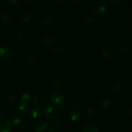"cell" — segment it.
I'll use <instances>...</instances> for the list:
<instances>
[{
    "mask_svg": "<svg viewBox=\"0 0 132 132\" xmlns=\"http://www.w3.org/2000/svg\"><path fill=\"white\" fill-rule=\"evenodd\" d=\"M45 116L48 117V118L51 119H55L59 116V112H60V110L59 108L55 106L52 105V104H47L46 106L45 107Z\"/></svg>",
    "mask_w": 132,
    "mask_h": 132,
    "instance_id": "cell-1",
    "label": "cell"
},
{
    "mask_svg": "<svg viewBox=\"0 0 132 132\" xmlns=\"http://www.w3.org/2000/svg\"><path fill=\"white\" fill-rule=\"evenodd\" d=\"M50 99L55 104L60 105L64 103V97L59 92H54L50 94Z\"/></svg>",
    "mask_w": 132,
    "mask_h": 132,
    "instance_id": "cell-2",
    "label": "cell"
},
{
    "mask_svg": "<svg viewBox=\"0 0 132 132\" xmlns=\"http://www.w3.org/2000/svg\"><path fill=\"white\" fill-rule=\"evenodd\" d=\"M106 6L104 3H99L95 5V8H94V12L97 16H102V15L105 14V13L106 12Z\"/></svg>",
    "mask_w": 132,
    "mask_h": 132,
    "instance_id": "cell-3",
    "label": "cell"
},
{
    "mask_svg": "<svg viewBox=\"0 0 132 132\" xmlns=\"http://www.w3.org/2000/svg\"><path fill=\"white\" fill-rule=\"evenodd\" d=\"M12 57V53L10 50L3 48H0V61L7 62Z\"/></svg>",
    "mask_w": 132,
    "mask_h": 132,
    "instance_id": "cell-4",
    "label": "cell"
},
{
    "mask_svg": "<svg viewBox=\"0 0 132 132\" xmlns=\"http://www.w3.org/2000/svg\"><path fill=\"white\" fill-rule=\"evenodd\" d=\"M19 122H20V119L19 117H16V116H12L6 121L5 124V127L10 129L11 128L19 125Z\"/></svg>",
    "mask_w": 132,
    "mask_h": 132,
    "instance_id": "cell-5",
    "label": "cell"
},
{
    "mask_svg": "<svg viewBox=\"0 0 132 132\" xmlns=\"http://www.w3.org/2000/svg\"><path fill=\"white\" fill-rule=\"evenodd\" d=\"M101 54L104 57H113V55H114L115 50L111 46H103L101 49Z\"/></svg>",
    "mask_w": 132,
    "mask_h": 132,
    "instance_id": "cell-6",
    "label": "cell"
},
{
    "mask_svg": "<svg viewBox=\"0 0 132 132\" xmlns=\"http://www.w3.org/2000/svg\"><path fill=\"white\" fill-rule=\"evenodd\" d=\"M121 88H122V86H121V85L120 84H114V85H113L110 87V94L112 96H116V95H117L119 94L120 91L121 90Z\"/></svg>",
    "mask_w": 132,
    "mask_h": 132,
    "instance_id": "cell-7",
    "label": "cell"
},
{
    "mask_svg": "<svg viewBox=\"0 0 132 132\" xmlns=\"http://www.w3.org/2000/svg\"><path fill=\"white\" fill-rule=\"evenodd\" d=\"M41 43L46 46H50L54 45V39L50 36H45L41 38Z\"/></svg>",
    "mask_w": 132,
    "mask_h": 132,
    "instance_id": "cell-8",
    "label": "cell"
},
{
    "mask_svg": "<svg viewBox=\"0 0 132 132\" xmlns=\"http://www.w3.org/2000/svg\"><path fill=\"white\" fill-rule=\"evenodd\" d=\"M81 117V114L77 110H72L68 113V118L69 119L70 121H76L79 119Z\"/></svg>",
    "mask_w": 132,
    "mask_h": 132,
    "instance_id": "cell-9",
    "label": "cell"
},
{
    "mask_svg": "<svg viewBox=\"0 0 132 132\" xmlns=\"http://www.w3.org/2000/svg\"><path fill=\"white\" fill-rule=\"evenodd\" d=\"M83 132H98V127L94 122H90L85 126Z\"/></svg>",
    "mask_w": 132,
    "mask_h": 132,
    "instance_id": "cell-10",
    "label": "cell"
},
{
    "mask_svg": "<svg viewBox=\"0 0 132 132\" xmlns=\"http://www.w3.org/2000/svg\"><path fill=\"white\" fill-rule=\"evenodd\" d=\"M85 24L86 28L88 30H92L95 28V21L93 18H90V17H88V18L85 19Z\"/></svg>",
    "mask_w": 132,
    "mask_h": 132,
    "instance_id": "cell-11",
    "label": "cell"
},
{
    "mask_svg": "<svg viewBox=\"0 0 132 132\" xmlns=\"http://www.w3.org/2000/svg\"><path fill=\"white\" fill-rule=\"evenodd\" d=\"M48 127V123L45 121H39L35 126V130L37 132L43 131Z\"/></svg>",
    "mask_w": 132,
    "mask_h": 132,
    "instance_id": "cell-12",
    "label": "cell"
},
{
    "mask_svg": "<svg viewBox=\"0 0 132 132\" xmlns=\"http://www.w3.org/2000/svg\"><path fill=\"white\" fill-rule=\"evenodd\" d=\"M43 23L46 27H52V26L55 23V20H54V18H52V17L48 16L46 17V18L44 19Z\"/></svg>",
    "mask_w": 132,
    "mask_h": 132,
    "instance_id": "cell-13",
    "label": "cell"
},
{
    "mask_svg": "<svg viewBox=\"0 0 132 132\" xmlns=\"http://www.w3.org/2000/svg\"><path fill=\"white\" fill-rule=\"evenodd\" d=\"M25 60L27 63H32L36 60V55L32 52H29L25 55Z\"/></svg>",
    "mask_w": 132,
    "mask_h": 132,
    "instance_id": "cell-14",
    "label": "cell"
},
{
    "mask_svg": "<svg viewBox=\"0 0 132 132\" xmlns=\"http://www.w3.org/2000/svg\"><path fill=\"white\" fill-rule=\"evenodd\" d=\"M20 18L23 22H28L30 20V15L27 12H23L20 14Z\"/></svg>",
    "mask_w": 132,
    "mask_h": 132,
    "instance_id": "cell-15",
    "label": "cell"
},
{
    "mask_svg": "<svg viewBox=\"0 0 132 132\" xmlns=\"http://www.w3.org/2000/svg\"><path fill=\"white\" fill-rule=\"evenodd\" d=\"M31 116L34 118H37L41 115V110L39 108H34L31 110Z\"/></svg>",
    "mask_w": 132,
    "mask_h": 132,
    "instance_id": "cell-16",
    "label": "cell"
},
{
    "mask_svg": "<svg viewBox=\"0 0 132 132\" xmlns=\"http://www.w3.org/2000/svg\"><path fill=\"white\" fill-rule=\"evenodd\" d=\"M101 103V105L104 108H108L111 105V104H112L111 101L109 99H108V98H103Z\"/></svg>",
    "mask_w": 132,
    "mask_h": 132,
    "instance_id": "cell-17",
    "label": "cell"
},
{
    "mask_svg": "<svg viewBox=\"0 0 132 132\" xmlns=\"http://www.w3.org/2000/svg\"><path fill=\"white\" fill-rule=\"evenodd\" d=\"M1 19L3 22L4 23H8L10 21L11 19V17L10 16V15L7 14H3L1 15Z\"/></svg>",
    "mask_w": 132,
    "mask_h": 132,
    "instance_id": "cell-18",
    "label": "cell"
},
{
    "mask_svg": "<svg viewBox=\"0 0 132 132\" xmlns=\"http://www.w3.org/2000/svg\"><path fill=\"white\" fill-rule=\"evenodd\" d=\"M31 96L29 94H24L21 97V101L22 102H24V103H28V102L30 100Z\"/></svg>",
    "mask_w": 132,
    "mask_h": 132,
    "instance_id": "cell-19",
    "label": "cell"
},
{
    "mask_svg": "<svg viewBox=\"0 0 132 132\" xmlns=\"http://www.w3.org/2000/svg\"><path fill=\"white\" fill-rule=\"evenodd\" d=\"M19 110L21 111H24L28 108V103H24V102L21 101L18 105Z\"/></svg>",
    "mask_w": 132,
    "mask_h": 132,
    "instance_id": "cell-20",
    "label": "cell"
},
{
    "mask_svg": "<svg viewBox=\"0 0 132 132\" xmlns=\"http://www.w3.org/2000/svg\"><path fill=\"white\" fill-rule=\"evenodd\" d=\"M14 102H15V97H14L13 95H10L7 98V101H6V103L9 105V106H11L14 104Z\"/></svg>",
    "mask_w": 132,
    "mask_h": 132,
    "instance_id": "cell-21",
    "label": "cell"
},
{
    "mask_svg": "<svg viewBox=\"0 0 132 132\" xmlns=\"http://www.w3.org/2000/svg\"><path fill=\"white\" fill-rule=\"evenodd\" d=\"M119 50L121 52L123 53V54H127L129 52V47L126 45H122L120 46Z\"/></svg>",
    "mask_w": 132,
    "mask_h": 132,
    "instance_id": "cell-22",
    "label": "cell"
},
{
    "mask_svg": "<svg viewBox=\"0 0 132 132\" xmlns=\"http://www.w3.org/2000/svg\"><path fill=\"white\" fill-rule=\"evenodd\" d=\"M51 50L52 52L54 53H61V52H63V48L61 46H53Z\"/></svg>",
    "mask_w": 132,
    "mask_h": 132,
    "instance_id": "cell-23",
    "label": "cell"
},
{
    "mask_svg": "<svg viewBox=\"0 0 132 132\" xmlns=\"http://www.w3.org/2000/svg\"><path fill=\"white\" fill-rule=\"evenodd\" d=\"M6 3L10 6H16L19 2L17 0H10V1H6Z\"/></svg>",
    "mask_w": 132,
    "mask_h": 132,
    "instance_id": "cell-24",
    "label": "cell"
},
{
    "mask_svg": "<svg viewBox=\"0 0 132 132\" xmlns=\"http://www.w3.org/2000/svg\"><path fill=\"white\" fill-rule=\"evenodd\" d=\"M86 112H87V114L89 115V116H93V115L95 114V110L93 108H88L86 110Z\"/></svg>",
    "mask_w": 132,
    "mask_h": 132,
    "instance_id": "cell-25",
    "label": "cell"
},
{
    "mask_svg": "<svg viewBox=\"0 0 132 132\" xmlns=\"http://www.w3.org/2000/svg\"><path fill=\"white\" fill-rule=\"evenodd\" d=\"M113 62L117 64H121L122 63V60L119 56H115L113 57Z\"/></svg>",
    "mask_w": 132,
    "mask_h": 132,
    "instance_id": "cell-26",
    "label": "cell"
},
{
    "mask_svg": "<svg viewBox=\"0 0 132 132\" xmlns=\"http://www.w3.org/2000/svg\"><path fill=\"white\" fill-rule=\"evenodd\" d=\"M54 86H55V87L57 88H59L61 86L62 81L61 79H58L55 80V82H54Z\"/></svg>",
    "mask_w": 132,
    "mask_h": 132,
    "instance_id": "cell-27",
    "label": "cell"
},
{
    "mask_svg": "<svg viewBox=\"0 0 132 132\" xmlns=\"http://www.w3.org/2000/svg\"><path fill=\"white\" fill-rule=\"evenodd\" d=\"M24 35H23L22 33H19L16 36V39L18 41H22L23 39H24Z\"/></svg>",
    "mask_w": 132,
    "mask_h": 132,
    "instance_id": "cell-28",
    "label": "cell"
},
{
    "mask_svg": "<svg viewBox=\"0 0 132 132\" xmlns=\"http://www.w3.org/2000/svg\"><path fill=\"white\" fill-rule=\"evenodd\" d=\"M125 9H122V8H121L120 9L118 10V14L119 16H122V15H125Z\"/></svg>",
    "mask_w": 132,
    "mask_h": 132,
    "instance_id": "cell-29",
    "label": "cell"
},
{
    "mask_svg": "<svg viewBox=\"0 0 132 132\" xmlns=\"http://www.w3.org/2000/svg\"><path fill=\"white\" fill-rule=\"evenodd\" d=\"M39 101H40V99L38 96H35L33 98V100H32V101H33L34 104H38L39 103Z\"/></svg>",
    "mask_w": 132,
    "mask_h": 132,
    "instance_id": "cell-30",
    "label": "cell"
},
{
    "mask_svg": "<svg viewBox=\"0 0 132 132\" xmlns=\"http://www.w3.org/2000/svg\"><path fill=\"white\" fill-rule=\"evenodd\" d=\"M0 132H12L10 129L7 128L5 127H1L0 128Z\"/></svg>",
    "mask_w": 132,
    "mask_h": 132,
    "instance_id": "cell-31",
    "label": "cell"
},
{
    "mask_svg": "<svg viewBox=\"0 0 132 132\" xmlns=\"http://www.w3.org/2000/svg\"><path fill=\"white\" fill-rule=\"evenodd\" d=\"M58 125H59V121L57 120H55V121H52L51 123V126L54 128L57 127L58 126Z\"/></svg>",
    "mask_w": 132,
    "mask_h": 132,
    "instance_id": "cell-32",
    "label": "cell"
},
{
    "mask_svg": "<svg viewBox=\"0 0 132 132\" xmlns=\"http://www.w3.org/2000/svg\"><path fill=\"white\" fill-rule=\"evenodd\" d=\"M121 2V1L120 0H112V1H110V3L113 5H117V4L120 3Z\"/></svg>",
    "mask_w": 132,
    "mask_h": 132,
    "instance_id": "cell-33",
    "label": "cell"
},
{
    "mask_svg": "<svg viewBox=\"0 0 132 132\" xmlns=\"http://www.w3.org/2000/svg\"><path fill=\"white\" fill-rule=\"evenodd\" d=\"M105 24L106 25V27H111L112 24V22L110 19H106L105 22Z\"/></svg>",
    "mask_w": 132,
    "mask_h": 132,
    "instance_id": "cell-34",
    "label": "cell"
},
{
    "mask_svg": "<svg viewBox=\"0 0 132 132\" xmlns=\"http://www.w3.org/2000/svg\"><path fill=\"white\" fill-rule=\"evenodd\" d=\"M129 77V74L128 73H125L122 76V79L123 80H127L128 79Z\"/></svg>",
    "mask_w": 132,
    "mask_h": 132,
    "instance_id": "cell-35",
    "label": "cell"
},
{
    "mask_svg": "<svg viewBox=\"0 0 132 132\" xmlns=\"http://www.w3.org/2000/svg\"><path fill=\"white\" fill-rule=\"evenodd\" d=\"M41 98L42 99H43V100L46 99V98H47V94L46 93H43L41 95Z\"/></svg>",
    "mask_w": 132,
    "mask_h": 132,
    "instance_id": "cell-36",
    "label": "cell"
},
{
    "mask_svg": "<svg viewBox=\"0 0 132 132\" xmlns=\"http://www.w3.org/2000/svg\"><path fill=\"white\" fill-rule=\"evenodd\" d=\"M130 91H131V90H130V88L129 87H126L124 89V92H125V94H129L130 92Z\"/></svg>",
    "mask_w": 132,
    "mask_h": 132,
    "instance_id": "cell-37",
    "label": "cell"
},
{
    "mask_svg": "<svg viewBox=\"0 0 132 132\" xmlns=\"http://www.w3.org/2000/svg\"><path fill=\"white\" fill-rule=\"evenodd\" d=\"M34 31V27H29L27 29V32H28V33H31Z\"/></svg>",
    "mask_w": 132,
    "mask_h": 132,
    "instance_id": "cell-38",
    "label": "cell"
},
{
    "mask_svg": "<svg viewBox=\"0 0 132 132\" xmlns=\"http://www.w3.org/2000/svg\"><path fill=\"white\" fill-rule=\"evenodd\" d=\"M3 115L2 113H0V126H1L3 122Z\"/></svg>",
    "mask_w": 132,
    "mask_h": 132,
    "instance_id": "cell-39",
    "label": "cell"
},
{
    "mask_svg": "<svg viewBox=\"0 0 132 132\" xmlns=\"http://www.w3.org/2000/svg\"><path fill=\"white\" fill-rule=\"evenodd\" d=\"M48 132H55V131H54V130H50V131H49Z\"/></svg>",
    "mask_w": 132,
    "mask_h": 132,
    "instance_id": "cell-40",
    "label": "cell"
},
{
    "mask_svg": "<svg viewBox=\"0 0 132 132\" xmlns=\"http://www.w3.org/2000/svg\"><path fill=\"white\" fill-rule=\"evenodd\" d=\"M130 113H131V114L132 115V108H131V110H130Z\"/></svg>",
    "mask_w": 132,
    "mask_h": 132,
    "instance_id": "cell-41",
    "label": "cell"
},
{
    "mask_svg": "<svg viewBox=\"0 0 132 132\" xmlns=\"http://www.w3.org/2000/svg\"><path fill=\"white\" fill-rule=\"evenodd\" d=\"M0 3H1V1H0Z\"/></svg>",
    "mask_w": 132,
    "mask_h": 132,
    "instance_id": "cell-42",
    "label": "cell"
}]
</instances>
